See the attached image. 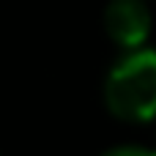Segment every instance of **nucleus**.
<instances>
[{
	"label": "nucleus",
	"instance_id": "f03ea898",
	"mask_svg": "<svg viewBox=\"0 0 156 156\" xmlns=\"http://www.w3.org/2000/svg\"><path fill=\"white\" fill-rule=\"evenodd\" d=\"M154 27V14L145 0H110L104 8V30L123 52L145 47Z\"/></svg>",
	"mask_w": 156,
	"mask_h": 156
},
{
	"label": "nucleus",
	"instance_id": "7ed1b4c3",
	"mask_svg": "<svg viewBox=\"0 0 156 156\" xmlns=\"http://www.w3.org/2000/svg\"><path fill=\"white\" fill-rule=\"evenodd\" d=\"M101 156H156V151L145 145H115V148H107Z\"/></svg>",
	"mask_w": 156,
	"mask_h": 156
},
{
	"label": "nucleus",
	"instance_id": "f257e3e1",
	"mask_svg": "<svg viewBox=\"0 0 156 156\" xmlns=\"http://www.w3.org/2000/svg\"><path fill=\"white\" fill-rule=\"evenodd\" d=\"M107 110L126 123L156 121V49H129L104 80Z\"/></svg>",
	"mask_w": 156,
	"mask_h": 156
}]
</instances>
